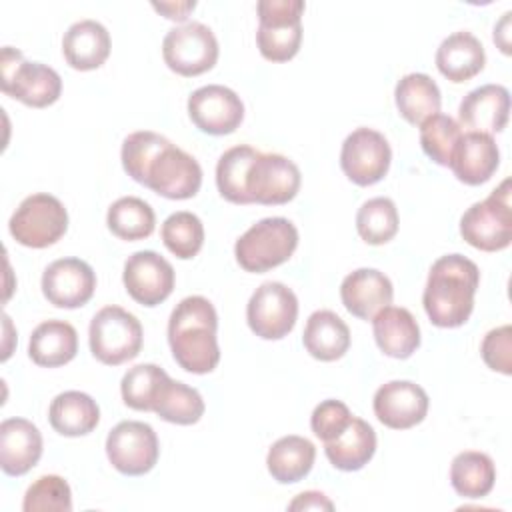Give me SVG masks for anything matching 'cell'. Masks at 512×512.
<instances>
[{"instance_id": "cell-1", "label": "cell", "mask_w": 512, "mask_h": 512, "mask_svg": "<svg viewBox=\"0 0 512 512\" xmlns=\"http://www.w3.org/2000/svg\"><path fill=\"white\" fill-rule=\"evenodd\" d=\"M120 160L126 174L170 200L196 196L202 184L198 160L162 134L138 130L124 138Z\"/></svg>"}, {"instance_id": "cell-2", "label": "cell", "mask_w": 512, "mask_h": 512, "mask_svg": "<svg viewBox=\"0 0 512 512\" xmlns=\"http://www.w3.org/2000/svg\"><path fill=\"white\" fill-rule=\"evenodd\" d=\"M218 314L204 296H188L176 304L168 320V344L180 368L208 374L220 362L216 340Z\"/></svg>"}, {"instance_id": "cell-3", "label": "cell", "mask_w": 512, "mask_h": 512, "mask_svg": "<svg viewBox=\"0 0 512 512\" xmlns=\"http://www.w3.org/2000/svg\"><path fill=\"white\" fill-rule=\"evenodd\" d=\"M480 284L478 266L462 254L440 256L426 280L422 294L424 310L438 328L462 326L474 308V294Z\"/></svg>"}, {"instance_id": "cell-4", "label": "cell", "mask_w": 512, "mask_h": 512, "mask_svg": "<svg viewBox=\"0 0 512 512\" xmlns=\"http://www.w3.org/2000/svg\"><path fill=\"white\" fill-rule=\"evenodd\" d=\"M298 246L296 226L282 216L262 218L234 244V256L246 272H266L284 264Z\"/></svg>"}, {"instance_id": "cell-5", "label": "cell", "mask_w": 512, "mask_h": 512, "mask_svg": "<svg viewBox=\"0 0 512 512\" xmlns=\"http://www.w3.org/2000/svg\"><path fill=\"white\" fill-rule=\"evenodd\" d=\"M510 178L490 192L482 202H474L460 218L462 238L484 252L504 250L512 242V200Z\"/></svg>"}, {"instance_id": "cell-6", "label": "cell", "mask_w": 512, "mask_h": 512, "mask_svg": "<svg viewBox=\"0 0 512 512\" xmlns=\"http://www.w3.org/2000/svg\"><path fill=\"white\" fill-rule=\"evenodd\" d=\"M302 0H260L256 44L260 54L270 62H286L294 58L302 42Z\"/></svg>"}, {"instance_id": "cell-7", "label": "cell", "mask_w": 512, "mask_h": 512, "mask_svg": "<svg viewBox=\"0 0 512 512\" xmlns=\"http://www.w3.org/2000/svg\"><path fill=\"white\" fill-rule=\"evenodd\" d=\"M0 62L2 92L6 96L32 108H46L60 98L62 78L48 64L24 60L22 52L12 46L2 48Z\"/></svg>"}, {"instance_id": "cell-8", "label": "cell", "mask_w": 512, "mask_h": 512, "mask_svg": "<svg viewBox=\"0 0 512 512\" xmlns=\"http://www.w3.org/2000/svg\"><path fill=\"white\" fill-rule=\"evenodd\" d=\"M142 338L140 320L120 306H104L98 310L88 328L90 352L108 366L136 358L142 348Z\"/></svg>"}, {"instance_id": "cell-9", "label": "cell", "mask_w": 512, "mask_h": 512, "mask_svg": "<svg viewBox=\"0 0 512 512\" xmlns=\"http://www.w3.org/2000/svg\"><path fill=\"white\" fill-rule=\"evenodd\" d=\"M12 238L28 248L56 244L68 230V212L52 194L26 196L8 222Z\"/></svg>"}, {"instance_id": "cell-10", "label": "cell", "mask_w": 512, "mask_h": 512, "mask_svg": "<svg viewBox=\"0 0 512 512\" xmlns=\"http://www.w3.org/2000/svg\"><path fill=\"white\" fill-rule=\"evenodd\" d=\"M166 66L180 76L208 72L218 60V40L202 22H186L166 32L162 40Z\"/></svg>"}, {"instance_id": "cell-11", "label": "cell", "mask_w": 512, "mask_h": 512, "mask_svg": "<svg viewBox=\"0 0 512 512\" xmlns=\"http://www.w3.org/2000/svg\"><path fill=\"white\" fill-rule=\"evenodd\" d=\"M158 454V436L146 422H118L106 436V456L120 474L142 476L150 472L158 462Z\"/></svg>"}, {"instance_id": "cell-12", "label": "cell", "mask_w": 512, "mask_h": 512, "mask_svg": "<svg viewBox=\"0 0 512 512\" xmlns=\"http://www.w3.org/2000/svg\"><path fill=\"white\" fill-rule=\"evenodd\" d=\"M298 318V298L282 282H262L248 300L250 330L264 340H280L292 332Z\"/></svg>"}, {"instance_id": "cell-13", "label": "cell", "mask_w": 512, "mask_h": 512, "mask_svg": "<svg viewBox=\"0 0 512 512\" xmlns=\"http://www.w3.org/2000/svg\"><path fill=\"white\" fill-rule=\"evenodd\" d=\"M392 150L384 134L372 128H356L346 136L340 150V168L358 186L380 182L390 168Z\"/></svg>"}, {"instance_id": "cell-14", "label": "cell", "mask_w": 512, "mask_h": 512, "mask_svg": "<svg viewBox=\"0 0 512 512\" xmlns=\"http://www.w3.org/2000/svg\"><path fill=\"white\" fill-rule=\"evenodd\" d=\"M300 168L286 156L274 152H258L246 176V192L250 204H286L300 190Z\"/></svg>"}, {"instance_id": "cell-15", "label": "cell", "mask_w": 512, "mask_h": 512, "mask_svg": "<svg viewBox=\"0 0 512 512\" xmlns=\"http://www.w3.org/2000/svg\"><path fill=\"white\" fill-rule=\"evenodd\" d=\"M188 116L200 132L224 136L242 124L244 104L232 88L208 84L188 96Z\"/></svg>"}, {"instance_id": "cell-16", "label": "cell", "mask_w": 512, "mask_h": 512, "mask_svg": "<svg viewBox=\"0 0 512 512\" xmlns=\"http://www.w3.org/2000/svg\"><path fill=\"white\" fill-rule=\"evenodd\" d=\"M172 264L154 250H140L128 256L122 272V282L130 298L142 306H158L174 290Z\"/></svg>"}, {"instance_id": "cell-17", "label": "cell", "mask_w": 512, "mask_h": 512, "mask_svg": "<svg viewBox=\"0 0 512 512\" xmlns=\"http://www.w3.org/2000/svg\"><path fill=\"white\" fill-rule=\"evenodd\" d=\"M96 290L92 266L80 258H58L42 274V294L56 308H80Z\"/></svg>"}, {"instance_id": "cell-18", "label": "cell", "mask_w": 512, "mask_h": 512, "mask_svg": "<svg viewBox=\"0 0 512 512\" xmlns=\"http://www.w3.org/2000/svg\"><path fill=\"white\" fill-rule=\"evenodd\" d=\"M376 418L392 428L406 430L420 424L428 412V394L410 380H390L374 394Z\"/></svg>"}, {"instance_id": "cell-19", "label": "cell", "mask_w": 512, "mask_h": 512, "mask_svg": "<svg viewBox=\"0 0 512 512\" xmlns=\"http://www.w3.org/2000/svg\"><path fill=\"white\" fill-rule=\"evenodd\" d=\"M510 114V92L500 84H484L470 90L460 106L458 120L468 132H502Z\"/></svg>"}, {"instance_id": "cell-20", "label": "cell", "mask_w": 512, "mask_h": 512, "mask_svg": "<svg viewBox=\"0 0 512 512\" xmlns=\"http://www.w3.org/2000/svg\"><path fill=\"white\" fill-rule=\"evenodd\" d=\"M392 296L394 288L390 278L376 268H358L340 284L344 308L360 320H372L382 308L390 306Z\"/></svg>"}, {"instance_id": "cell-21", "label": "cell", "mask_w": 512, "mask_h": 512, "mask_svg": "<svg viewBox=\"0 0 512 512\" xmlns=\"http://www.w3.org/2000/svg\"><path fill=\"white\" fill-rule=\"evenodd\" d=\"M500 164L498 144L490 134L482 132H466L460 136L448 168H452L454 176L468 184L478 186L492 178Z\"/></svg>"}, {"instance_id": "cell-22", "label": "cell", "mask_w": 512, "mask_h": 512, "mask_svg": "<svg viewBox=\"0 0 512 512\" xmlns=\"http://www.w3.org/2000/svg\"><path fill=\"white\" fill-rule=\"evenodd\" d=\"M42 456V434L26 418H6L0 424V466L8 476H22Z\"/></svg>"}, {"instance_id": "cell-23", "label": "cell", "mask_w": 512, "mask_h": 512, "mask_svg": "<svg viewBox=\"0 0 512 512\" xmlns=\"http://www.w3.org/2000/svg\"><path fill=\"white\" fill-rule=\"evenodd\" d=\"M484 64V46L468 30H458L446 36L436 50V68L454 84L474 78L478 72H482Z\"/></svg>"}, {"instance_id": "cell-24", "label": "cell", "mask_w": 512, "mask_h": 512, "mask_svg": "<svg viewBox=\"0 0 512 512\" xmlns=\"http://www.w3.org/2000/svg\"><path fill=\"white\" fill-rule=\"evenodd\" d=\"M374 340L390 358H410L420 346V326L408 308L386 306L372 318Z\"/></svg>"}, {"instance_id": "cell-25", "label": "cell", "mask_w": 512, "mask_h": 512, "mask_svg": "<svg viewBox=\"0 0 512 512\" xmlns=\"http://www.w3.org/2000/svg\"><path fill=\"white\" fill-rule=\"evenodd\" d=\"M64 60L74 70H94L100 68L110 54V34L104 24L96 20L74 22L62 38Z\"/></svg>"}, {"instance_id": "cell-26", "label": "cell", "mask_w": 512, "mask_h": 512, "mask_svg": "<svg viewBox=\"0 0 512 512\" xmlns=\"http://www.w3.org/2000/svg\"><path fill=\"white\" fill-rule=\"evenodd\" d=\"M324 452L334 468L356 472L372 460L376 452V432L366 420L352 416L342 434L324 442Z\"/></svg>"}, {"instance_id": "cell-27", "label": "cell", "mask_w": 512, "mask_h": 512, "mask_svg": "<svg viewBox=\"0 0 512 512\" xmlns=\"http://www.w3.org/2000/svg\"><path fill=\"white\" fill-rule=\"evenodd\" d=\"M302 342L312 358L334 362L350 348V328L336 312L316 310L306 320Z\"/></svg>"}, {"instance_id": "cell-28", "label": "cell", "mask_w": 512, "mask_h": 512, "mask_svg": "<svg viewBox=\"0 0 512 512\" xmlns=\"http://www.w3.org/2000/svg\"><path fill=\"white\" fill-rule=\"evenodd\" d=\"M78 352V334L70 322L46 320L32 330L28 342V356L34 364L44 368H58L68 364Z\"/></svg>"}, {"instance_id": "cell-29", "label": "cell", "mask_w": 512, "mask_h": 512, "mask_svg": "<svg viewBox=\"0 0 512 512\" xmlns=\"http://www.w3.org/2000/svg\"><path fill=\"white\" fill-rule=\"evenodd\" d=\"M50 426L62 436H84L100 422V408L96 400L80 390H66L58 394L48 408Z\"/></svg>"}, {"instance_id": "cell-30", "label": "cell", "mask_w": 512, "mask_h": 512, "mask_svg": "<svg viewBox=\"0 0 512 512\" xmlns=\"http://www.w3.org/2000/svg\"><path fill=\"white\" fill-rule=\"evenodd\" d=\"M316 460L314 444L304 436H282L278 438L266 456L270 476L280 484L300 482L312 470Z\"/></svg>"}, {"instance_id": "cell-31", "label": "cell", "mask_w": 512, "mask_h": 512, "mask_svg": "<svg viewBox=\"0 0 512 512\" xmlns=\"http://www.w3.org/2000/svg\"><path fill=\"white\" fill-rule=\"evenodd\" d=\"M394 100L400 116L410 124H422L426 118L440 112V88L422 72L402 76L394 88Z\"/></svg>"}, {"instance_id": "cell-32", "label": "cell", "mask_w": 512, "mask_h": 512, "mask_svg": "<svg viewBox=\"0 0 512 512\" xmlns=\"http://www.w3.org/2000/svg\"><path fill=\"white\" fill-rule=\"evenodd\" d=\"M496 480V466L484 452L464 450L450 464V484L464 498H482L490 494Z\"/></svg>"}, {"instance_id": "cell-33", "label": "cell", "mask_w": 512, "mask_h": 512, "mask_svg": "<svg viewBox=\"0 0 512 512\" xmlns=\"http://www.w3.org/2000/svg\"><path fill=\"white\" fill-rule=\"evenodd\" d=\"M152 412H156L166 422L190 426L202 418L204 400L196 388H192L184 382L172 380L168 376L158 390Z\"/></svg>"}, {"instance_id": "cell-34", "label": "cell", "mask_w": 512, "mask_h": 512, "mask_svg": "<svg viewBox=\"0 0 512 512\" xmlns=\"http://www.w3.org/2000/svg\"><path fill=\"white\" fill-rule=\"evenodd\" d=\"M106 224L122 240H142L154 232L156 214L152 206L136 196H122L108 208Z\"/></svg>"}, {"instance_id": "cell-35", "label": "cell", "mask_w": 512, "mask_h": 512, "mask_svg": "<svg viewBox=\"0 0 512 512\" xmlns=\"http://www.w3.org/2000/svg\"><path fill=\"white\" fill-rule=\"evenodd\" d=\"M256 156H258V150H254L248 144H240V146L228 148L218 158L216 186L222 198H226L232 204H250V198L246 192V176Z\"/></svg>"}, {"instance_id": "cell-36", "label": "cell", "mask_w": 512, "mask_h": 512, "mask_svg": "<svg viewBox=\"0 0 512 512\" xmlns=\"http://www.w3.org/2000/svg\"><path fill=\"white\" fill-rule=\"evenodd\" d=\"M398 222L396 204L386 196L366 200L356 214L358 236L372 246H380L392 240L398 232Z\"/></svg>"}, {"instance_id": "cell-37", "label": "cell", "mask_w": 512, "mask_h": 512, "mask_svg": "<svg viewBox=\"0 0 512 512\" xmlns=\"http://www.w3.org/2000/svg\"><path fill=\"white\" fill-rule=\"evenodd\" d=\"M164 246L180 260L194 258L204 244L202 220L186 210L170 214L160 230Z\"/></svg>"}, {"instance_id": "cell-38", "label": "cell", "mask_w": 512, "mask_h": 512, "mask_svg": "<svg viewBox=\"0 0 512 512\" xmlns=\"http://www.w3.org/2000/svg\"><path fill=\"white\" fill-rule=\"evenodd\" d=\"M166 378H168L166 370H162L156 364L132 366L122 376V382H120V392H122L124 404L132 410L152 412L158 390Z\"/></svg>"}, {"instance_id": "cell-39", "label": "cell", "mask_w": 512, "mask_h": 512, "mask_svg": "<svg viewBox=\"0 0 512 512\" xmlns=\"http://www.w3.org/2000/svg\"><path fill=\"white\" fill-rule=\"evenodd\" d=\"M462 136L460 124L446 116V114H434L426 118L420 124V144L428 158H432L440 166H448L452 152Z\"/></svg>"}, {"instance_id": "cell-40", "label": "cell", "mask_w": 512, "mask_h": 512, "mask_svg": "<svg viewBox=\"0 0 512 512\" xmlns=\"http://www.w3.org/2000/svg\"><path fill=\"white\" fill-rule=\"evenodd\" d=\"M24 512H70L72 490L70 484L56 474L40 476L32 482L24 494Z\"/></svg>"}, {"instance_id": "cell-41", "label": "cell", "mask_w": 512, "mask_h": 512, "mask_svg": "<svg viewBox=\"0 0 512 512\" xmlns=\"http://www.w3.org/2000/svg\"><path fill=\"white\" fill-rule=\"evenodd\" d=\"M350 420H352V412L344 402L324 400L314 408L310 416V428L322 442H328V440H334L338 434H342L344 428L350 424Z\"/></svg>"}, {"instance_id": "cell-42", "label": "cell", "mask_w": 512, "mask_h": 512, "mask_svg": "<svg viewBox=\"0 0 512 512\" xmlns=\"http://www.w3.org/2000/svg\"><path fill=\"white\" fill-rule=\"evenodd\" d=\"M482 360L494 372L512 374V328L510 324L490 330L480 346Z\"/></svg>"}, {"instance_id": "cell-43", "label": "cell", "mask_w": 512, "mask_h": 512, "mask_svg": "<svg viewBox=\"0 0 512 512\" xmlns=\"http://www.w3.org/2000/svg\"><path fill=\"white\" fill-rule=\"evenodd\" d=\"M332 508L334 504L322 492H316V490L302 492L288 504V510H332Z\"/></svg>"}, {"instance_id": "cell-44", "label": "cell", "mask_w": 512, "mask_h": 512, "mask_svg": "<svg viewBox=\"0 0 512 512\" xmlns=\"http://www.w3.org/2000/svg\"><path fill=\"white\" fill-rule=\"evenodd\" d=\"M152 6H154V10H158V12H162L166 18H170V20H186L188 18V12L190 10H194V6H196V2L192 0V2H152Z\"/></svg>"}]
</instances>
